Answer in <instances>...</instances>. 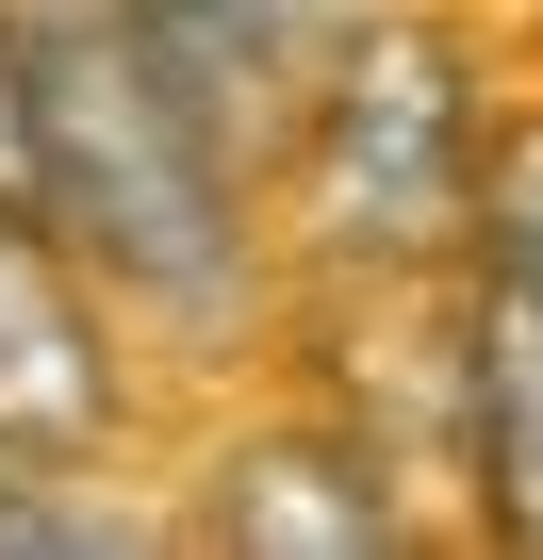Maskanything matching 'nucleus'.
<instances>
[{
	"label": "nucleus",
	"mask_w": 543,
	"mask_h": 560,
	"mask_svg": "<svg viewBox=\"0 0 543 560\" xmlns=\"http://www.w3.org/2000/svg\"><path fill=\"white\" fill-rule=\"evenodd\" d=\"M17 198L83 247L116 330H247L263 298V149L116 18L17 0Z\"/></svg>",
	"instance_id": "nucleus-1"
},
{
	"label": "nucleus",
	"mask_w": 543,
	"mask_h": 560,
	"mask_svg": "<svg viewBox=\"0 0 543 560\" xmlns=\"http://www.w3.org/2000/svg\"><path fill=\"white\" fill-rule=\"evenodd\" d=\"M477 165H494V100H477V50L445 18H346V50L314 67V100L281 132L297 231L346 280H461Z\"/></svg>",
	"instance_id": "nucleus-2"
},
{
	"label": "nucleus",
	"mask_w": 543,
	"mask_h": 560,
	"mask_svg": "<svg viewBox=\"0 0 543 560\" xmlns=\"http://www.w3.org/2000/svg\"><path fill=\"white\" fill-rule=\"evenodd\" d=\"M181 544H214V560H396L412 511H396V462H379L363 429L263 412V429H231V445L198 462Z\"/></svg>",
	"instance_id": "nucleus-3"
},
{
	"label": "nucleus",
	"mask_w": 543,
	"mask_h": 560,
	"mask_svg": "<svg viewBox=\"0 0 543 560\" xmlns=\"http://www.w3.org/2000/svg\"><path fill=\"white\" fill-rule=\"evenodd\" d=\"M116 429H132L116 298L83 280V247L17 198V165H0V445H67V462H99Z\"/></svg>",
	"instance_id": "nucleus-4"
},
{
	"label": "nucleus",
	"mask_w": 543,
	"mask_h": 560,
	"mask_svg": "<svg viewBox=\"0 0 543 560\" xmlns=\"http://www.w3.org/2000/svg\"><path fill=\"white\" fill-rule=\"evenodd\" d=\"M461 478L510 560H543V280L461 264Z\"/></svg>",
	"instance_id": "nucleus-5"
},
{
	"label": "nucleus",
	"mask_w": 543,
	"mask_h": 560,
	"mask_svg": "<svg viewBox=\"0 0 543 560\" xmlns=\"http://www.w3.org/2000/svg\"><path fill=\"white\" fill-rule=\"evenodd\" d=\"M116 18L281 165V132H297V100H314V67L346 50V0H116Z\"/></svg>",
	"instance_id": "nucleus-6"
},
{
	"label": "nucleus",
	"mask_w": 543,
	"mask_h": 560,
	"mask_svg": "<svg viewBox=\"0 0 543 560\" xmlns=\"http://www.w3.org/2000/svg\"><path fill=\"white\" fill-rule=\"evenodd\" d=\"M83 478H99V462H67V445H0V560H67V544H149V511H99Z\"/></svg>",
	"instance_id": "nucleus-7"
},
{
	"label": "nucleus",
	"mask_w": 543,
	"mask_h": 560,
	"mask_svg": "<svg viewBox=\"0 0 543 560\" xmlns=\"http://www.w3.org/2000/svg\"><path fill=\"white\" fill-rule=\"evenodd\" d=\"M477 264H494V280H543V100L494 116V165H477Z\"/></svg>",
	"instance_id": "nucleus-8"
},
{
	"label": "nucleus",
	"mask_w": 543,
	"mask_h": 560,
	"mask_svg": "<svg viewBox=\"0 0 543 560\" xmlns=\"http://www.w3.org/2000/svg\"><path fill=\"white\" fill-rule=\"evenodd\" d=\"M0 165H17V0H0Z\"/></svg>",
	"instance_id": "nucleus-9"
}]
</instances>
